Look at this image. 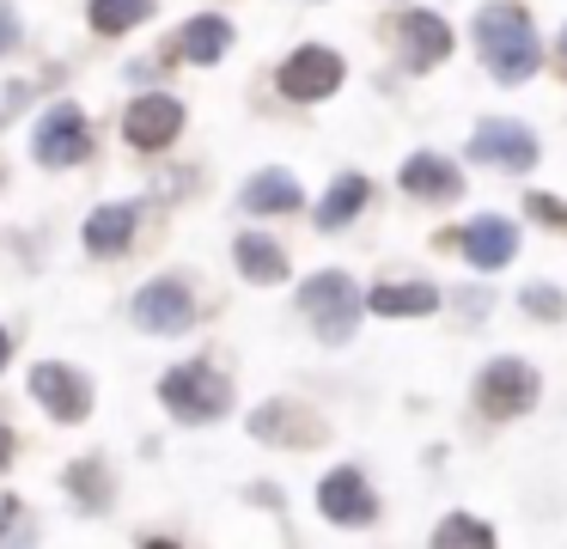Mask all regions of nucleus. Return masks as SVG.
Wrapping results in <instances>:
<instances>
[{
  "label": "nucleus",
  "instance_id": "27",
  "mask_svg": "<svg viewBox=\"0 0 567 549\" xmlns=\"http://www.w3.org/2000/svg\"><path fill=\"white\" fill-rule=\"evenodd\" d=\"M38 525L25 519V500L19 495H0V537H31Z\"/></svg>",
  "mask_w": 567,
  "mask_h": 549
},
{
  "label": "nucleus",
  "instance_id": "2",
  "mask_svg": "<svg viewBox=\"0 0 567 549\" xmlns=\"http://www.w3.org/2000/svg\"><path fill=\"white\" fill-rule=\"evenodd\" d=\"M299 312H306L311 336L330 342V348H342V342L360 329L367 293H360L354 275H342V268H318L311 281H299Z\"/></svg>",
  "mask_w": 567,
  "mask_h": 549
},
{
  "label": "nucleus",
  "instance_id": "26",
  "mask_svg": "<svg viewBox=\"0 0 567 549\" xmlns=\"http://www.w3.org/2000/svg\"><path fill=\"white\" fill-rule=\"evenodd\" d=\"M525 214H537L549 232H567V202H561V195H543V190H530V195H525Z\"/></svg>",
  "mask_w": 567,
  "mask_h": 549
},
{
  "label": "nucleus",
  "instance_id": "5",
  "mask_svg": "<svg viewBox=\"0 0 567 549\" xmlns=\"http://www.w3.org/2000/svg\"><path fill=\"white\" fill-rule=\"evenodd\" d=\"M128 324L147 329V336H184V329H196V293H189V281L153 275L147 287H135Z\"/></svg>",
  "mask_w": 567,
  "mask_h": 549
},
{
  "label": "nucleus",
  "instance_id": "1",
  "mask_svg": "<svg viewBox=\"0 0 567 549\" xmlns=\"http://www.w3.org/2000/svg\"><path fill=\"white\" fill-rule=\"evenodd\" d=\"M470 37H476L482 68L501 85H525L530 73L543 68V37H537V24H530V12L518 7V0H488V7L476 12V24H470Z\"/></svg>",
  "mask_w": 567,
  "mask_h": 549
},
{
  "label": "nucleus",
  "instance_id": "16",
  "mask_svg": "<svg viewBox=\"0 0 567 549\" xmlns=\"http://www.w3.org/2000/svg\"><path fill=\"white\" fill-rule=\"evenodd\" d=\"M141 232V207L135 202H104L86 214V251L92 256H123Z\"/></svg>",
  "mask_w": 567,
  "mask_h": 549
},
{
  "label": "nucleus",
  "instance_id": "31",
  "mask_svg": "<svg viewBox=\"0 0 567 549\" xmlns=\"http://www.w3.org/2000/svg\"><path fill=\"white\" fill-rule=\"evenodd\" d=\"M561 61H567V24H561Z\"/></svg>",
  "mask_w": 567,
  "mask_h": 549
},
{
  "label": "nucleus",
  "instance_id": "29",
  "mask_svg": "<svg viewBox=\"0 0 567 549\" xmlns=\"http://www.w3.org/2000/svg\"><path fill=\"white\" fill-rule=\"evenodd\" d=\"M13 458H19V439H13V427L0 421V476L13 470Z\"/></svg>",
  "mask_w": 567,
  "mask_h": 549
},
{
  "label": "nucleus",
  "instance_id": "10",
  "mask_svg": "<svg viewBox=\"0 0 567 549\" xmlns=\"http://www.w3.org/2000/svg\"><path fill=\"white\" fill-rule=\"evenodd\" d=\"M470 159L476 165H494V171H530L543 159L537 134L525 122H506V116H488L476 134H470Z\"/></svg>",
  "mask_w": 567,
  "mask_h": 549
},
{
  "label": "nucleus",
  "instance_id": "15",
  "mask_svg": "<svg viewBox=\"0 0 567 549\" xmlns=\"http://www.w3.org/2000/svg\"><path fill=\"white\" fill-rule=\"evenodd\" d=\"M396 183H403V195H415V202H457V195H464V171L445 153H409L403 171H396Z\"/></svg>",
  "mask_w": 567,
  "mask_h": 549
},
{
  "label": "nucleus",
  "instance_id": "25",
  "mask_svg": "<svg viewBox=\"0 0 567 549\" xmlns=\"http://www.w3.org/2000/svg\"><path fill=\"white\" fill-rule=\"evenodd\" d=\"M433 543H494V525L482 519H464V512H452V519L433 525Z\"/></svg>",
  "mask_w": 567,
  "mask_h": 549
},
{
  "label": "nucleus",
  "instance_id": "4",
  "mask_svg": "<svg viewBox=\"0 0 567 549\" xmlns=\"http://www.w3.org/2000/svg\"><path fill=\"white\" fill-rule=\"evenodd\" d=\"M543 397V378L530 360H513V354H501V360L482 366L476 378V409L488 415V421H513V415H530Z\"/></svg>",
  "mask_w": 567,
  "mask_h": 549
},
{
  "label": "nucleus",
  "instance_id": "8",
  "mask_svg": "<svg viewBox=\"0 0 567 549\" xmlns=\"http://www.w3.org/2000/svg\"><path fill=\"white\" fill-rule=\"evenodd\" d=\"M25 390L38 397V409H50V421H62V427H74L92 415V378L74 373L68 360H38L25 378Z\"/></svg>",
  "mask_w": 567,
  "mask_h": 549
},
{
  "label": "nucleus",
  "instance_id": "9",
  "mask_svg": "<svg viewBox=\"0 0 567 549\" xmlns=\"http://www.w3.org/2000/svg\"><path fill=\"white\" fill-rule=\"evenodd\" d=\"M184 134V104L172 92H141L128 98V116H123V141L141 146V153H165V146Z\"/></svg>",
  "mask_w": 567,
  "mask_h": 549
},
{
  "label": "nucleus",
  "instance_id": "23",
  "mask_svg": "<svg viewBox=\"0 0 567 549\" xmlns=\"http://www.w3.org/2000/svg\"><path fill=\"white\" fill-rule=\"evenodd\" d=\"M86 19L99 37H123L153 19V0H86Z\"/></svg>",
  "mask_w": 567,
  "mask_h": 549
},
{
  "label": "nucleus",
  "instance_id": "3",
  "mask_svg": "<svg viewBox=\"0 0 567 549\" xmlns=\"http://www.w3.org/2000/svg\"><path fill=\"white\" fill-rule=\"evenodd\" d=\"M159 403L177 415L184 427H208L233 409V378L214 360H177L172 373L159 378Z\"/></svg>",
  "mask_w": 567,
  "mask_h": 549
},
{
  "label": "nucleus",
  "instance_id": "19",
  "mask_svg": "<svg viewBox=\"0 0 567 549\" xmlns=\"http://www.w3.org/2000/svg\"><path fill=\"white\" fill-rule=\"evenodd\" d=\"M372 317H427L440 312V287L433 281H384V287L367 293Z\"/></svg>",
  "mask_w": 567,
  "mask_h": 549
},
{
  "label": "nucleus",
  "instance_id": "12",
  "mask_svg": "<svg viewBox=\"0 0 567 549\" xmlns=\"http://www.w3.org/2000/svg\"><path fill=\"white\" fill-rule=\"evenodd\" d=\"M457 251H464L470 268H482V275H494V268H506L518 256V226L506 214H476L464 232H457Z\"/></svg>",
  "mask_w": 567,
  "mask_h": 549
},
{
  "label": "nucleus",
  "instance_id": "6",
  "mask_svg": "<svg viewBox=\"0 0 567 549\" xmlns=\"http://www.w3.org/2000/svg\"><path fill=\"white\" fill-rule=\"evenodd\" d=\"M342 80H348V61L323 43H299L293 55L275 68V85H281V98H293V104H323Z\"/></svg>",
  "mask_w": 567,
  "mask_h": 549
},
{
  "label": "nucleus",
  "instance_id": "24",
  "mask_svg": "<svg viewBox=\"0 0 567 549\" xmlns=\"http://www.w3.org/2000/svg\"><path fill=\"white\" fill-rule=\"evenodd\" d=\"M518 312L543 317V324H555V317H567V293L549 287V281H530V287H518Z\"/></svg>",
  "mask_w": 567,
  "mask_h": 549
},
{
  "label": "nucleus",
  "instance_id": "17",
  "mask_svg": "<svg viewBox=\"0 0 567 549\" xmlns=\"http://www.w3.org/2000/svg\"><path fill=\"white\" fill-rule=\"evenodd\" d=\"M233 263L250 287H281L287 281V251L269 238V232H238L233 238Z\"/></svg>",
  "mask_w": 567,
  "mask_h": 549
},
{
  "label": "nucleus",
  "instance_id": "14",
  "mask_svg": "<svg viewBox=\"0 0 567 549\" xmlns=\"http://www.w3.org/2000/svg\"><path fill=\"white\" fill-rule=\"evenodd\" d=\"M396 49H403V68H440L452 55V24L440 12H403L396 19Z\"/></svg>",
  "mask_w": 567,
  "mask_h": 549
},
{
  "label": "nucleus",
  "instance_id": "13",
  "mask_svg": "<svg viewBox=\"0 0 567 549\" xmlns=\"http://www.w3.org/2000/svg\"><path fill=\"white\" fill-rule=\"evenodd\" d=\"M250 434L262 446H323V421L306 403H262V409H250Z\"/></svg>",
  "mask_w": 567,
  "mask_h": 549
},
{
  "label": "nucleus",
  "instance_id": "18",
  "mask_svg": "<svg viewBox=\"0 0 567 549\" xmlns=\"http://www.w3.org/2000/svg\"><path fill=\"white\" fill-rule=\"evenodd\" d=\"M238 202H245V214H299V207H306V190H299V177L293 171H257V177L245 183V195H238Z\"/></svg>",
  "mask_w": 567,
  "mask_h": 549
},
{
  "label": "nucleus",
  "instance_id": "30",
  "mask_svg": "<svg viewBox=\"0 0 567 549\" xmlns=\"http://www.w3.org/2000/svg\"><path fill=\"white\" fill-rule=\"evenodd\" d=\"M7 360H13V336L0 329V373H7Z\"/></svg>",
  "mask_w": 567,
  "mask_h": 549
},
{
  "label": "nucleus",
  "instance_id": "20",
  "mask_svg": "<svg viewBox=\"0 0 567 549\" xmlns=\"http://www.w3.org/2000/svg\"><path fill=\"white\" fill-rule=\"evenodd\" d=\"M62 482H68V495H74L86 512H111L116 507V470H111V458H99V451L80 458V464H68Z\"/></svg>",
  "mask_w": 567,
  "mask_h": 549
},
{
  "label": "nucleus",
  "instance_id": "11",
  "mask_svg": "<svg viewBox=\"0 0 567 549\" xmlns=\"http://www.w3.org/2000/svg\"><path fill=\"white\" fill-rule=\"evenodd\" d=\"M318 512L330 525H372L379 519V495H372V482L354 470V464H336V470L318 482Z\"/></svg>",
  "mask_w": 567,
  "mask_h": 549
},
{
  "label": "nucleus",
  "instance_id": "7",
  "mask_svg": "<svg viewBox=\"0 0 567 549\" xmlns=\"http://www.w3.org/2000/svg\"><path fill=\"white\" fill-rule=\"evenodd\" d=\"M31 153H38V165L50 171H68L80 165V159L92 153V122L80 104H50L38 116V129H31Z\"/></svg>",
  "mask_w": 567,
  "mask_h": 549
},
{
  "label": "nucleus",
  "instance_id": "21",
  "mask_svg": "<svg viewBox=\"0 0 567 549\" xmlns=\"http://www.w3.org/2000/svg\"><path fill=\"white\" fill-rule=\"evenodd\" d=\"M226 49H233V19H220V12H196V19L177 31V55L196 61V68H208V61H220Z\"/></svg>",
  "mask_w": 567,
  "mask_h": 549
},
{
  "label": "nucleus",
  "instance_id": "22",
  "mask_svg": "<svg viewBox=\"0 0 567 549\" xmlns=\"http://www.w3.org/2000/svg\"><path fill=\"white\" fill-rule=\"evenodd\" d=\"M367 202H372V183L360 177V171H348V177H336L330 190H323V202H318V214H311V220H318L323 232H342V226H354V214Z\"/></svg>",
  "mask_w": 567,
  "mask_h": 549
},
{
  "label": "nucleus",
  "instance_id": "28",
  "mask_svg": "<svg viewBox=\"0 0 567 549\" xmlns=\"http://www.w3.org/2000/svg\"><path fill=\"white\" fill-rule=\"evenodd\" d=\"M19 37H25V24H19V7H13V0H0V55H13Z\"/></svg>",
  "mask_w": 567,
  "mask_h": 549
}]
</instances>
